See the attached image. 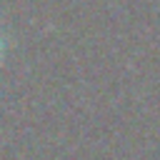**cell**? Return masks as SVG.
I'll return each mask as SVG.
<instances>
[{"label":"cell","mask_w":160,"mask_h":160,"mask_svg":"<svg viewBox=\"0 0 160 160\" xmlns=\"http://www.w3.org/2000/svg\"><path fill=\"white\" fill-rule=\"evenodd\" d=\"M2 55H5V40H2V32H0V60H2Z\"/></svg>","instance_id":"1"}]
</instances>
